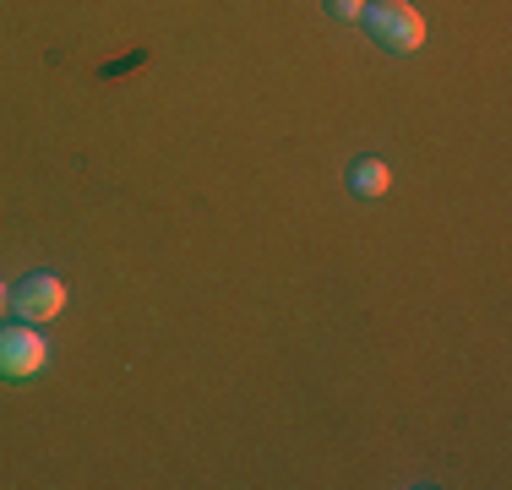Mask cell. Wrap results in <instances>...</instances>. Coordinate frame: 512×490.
I'll return each mask as SVG.
<instances>
[{
	"label": "cell",
	"instance_id": "obj_5",
	"mask_svg": "<svg viewBox=\"0 0 512 490\" xmlns=\"http://www.w3.org/2000/svg\"><path fill=\"white\" fill-rule=\"evenodd\" d=\"M360 11H365V0H327V17L333 22H360Z\"/></svg>",
	"mask_w": 512,
	"mask_h": 490
},
{
	"label": "cell",
	"instance_id": "obj_3",
	"mask_svg": "<svg viewBox=\"0 0 512 490\" xmlns=\"http://www.w3.org/2000/svg\"><path fill=\"white\" fill-rule=\"evenodd\" d=\"M11 311H17V322H55L60 311H66V284H60L55 273H28L22 284H11Z\"/></svg>",
	"mask_w": 512,
	"mask_h": 490
},
{
	"label": "cell",
	"instance_id": "obj_2",
	"mask_svg": "<svg viewBox=\"0 0 512 490\" xmlns=\"http://www.w3.org/2000/svg\"><path fill=\"white\" fill-rule=\"evenodd\" d=\"M44 365H50V343H44L39 327L33 322L0 327V376H6V382H28Z\"/></svg>",
	"mask_w": 512,
	"mask_h": 490
},
{
	"label": "cell",
	"instance_id": "obj_4",
	"mask_svg": "<svg viewBox=\"0 0 512 490\" xmlns=\"http://www.w3.org/2000/svg\"><path fill=\"white\" fill-rule=\"evenodd\" d=\"M387 186H393V169H387L382 158H355V164H349V191L355 196H382Z\"/></svg>",
	"mask_w": 512,
	"mask_h": 490
},
{
	"label": "cell",
	"instance_id": "obj_1",
	"mask_svg": "<svg viewBox=\"0 0 512 490\" xmlns=\"http://www.w3.org/2000/svg\"><path fill=\"white\" fill-rule=\"evenodd\" d=\"M360 22L371 28V39L393 55H414L425 44V17L409 6V0H365Z\"/></svg>",
	"mask_w": 512,
	"mask_h": 490
},
{
	"label": "cell",
	"instance_id": "obj_6",
	"mask_svg": "<svg viewBox=\"0 0 512 490\" xmlns=\"http://www.w3.org/2000/svg\"><path fill=\"white\" fill-rule=\"evenodd\" d=\"M0 311H11V284H0Z\"/></svg>",
	"mask_w": 512,
	"mask_h": 490
}]
</instances>
